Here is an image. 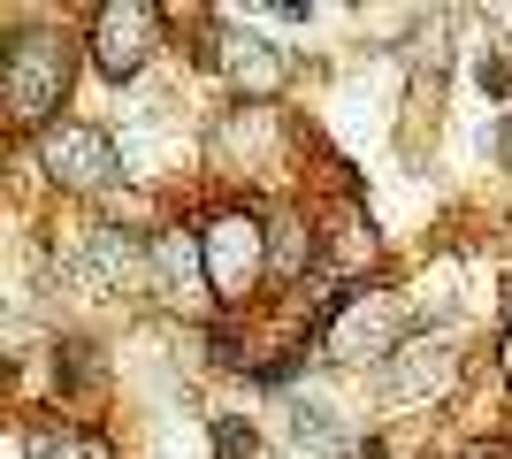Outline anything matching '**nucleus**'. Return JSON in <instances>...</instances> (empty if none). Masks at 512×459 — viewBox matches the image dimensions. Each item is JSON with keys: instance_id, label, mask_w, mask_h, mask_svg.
Masks as SVG:
<instances>
[{"instance_id": "2", "label": "nucleus", "mask_w": 512, "mask_h": 459, "mask_svg": "<svg viewBox=\"0 0 512 459\" xmlns=\"http://www.w3.org/2000/svg\"><path fill=\"white\" fill-rule=\"evenodd\" d=\"M214 452H222V459H253V429H245L237 414H222V421H214Z\"/></svg>"}, {"instance_id": "3", "label": "nucleus", "mask_w": 512, "mask_h": 459, "mask_svg": "<svg viewBox=\"0 0 512 459\" xmlns=\"http://www.w3.org/2000/svg\"><path fill=\"white\" fill-rule=\"evenodd\" d=\"M482 92H497V100H505V92H512V69H505V62H482Z\"/></svg>"}, {"instance_id": "1", "label": "nucleus", "mask_w": 512, "mask_h": 459, "mask_svg": "<svg viewBox=\"0 0 512 459\" xmlns=\"http://www.w3.org/2000/svg\"><path fill=\"white\" fill-rule=\"evenodd\" d=\"M138 39H146V8L100 23V69H107V77H130V69H138V54H146Z\"/></svg>"}]
</instances>
